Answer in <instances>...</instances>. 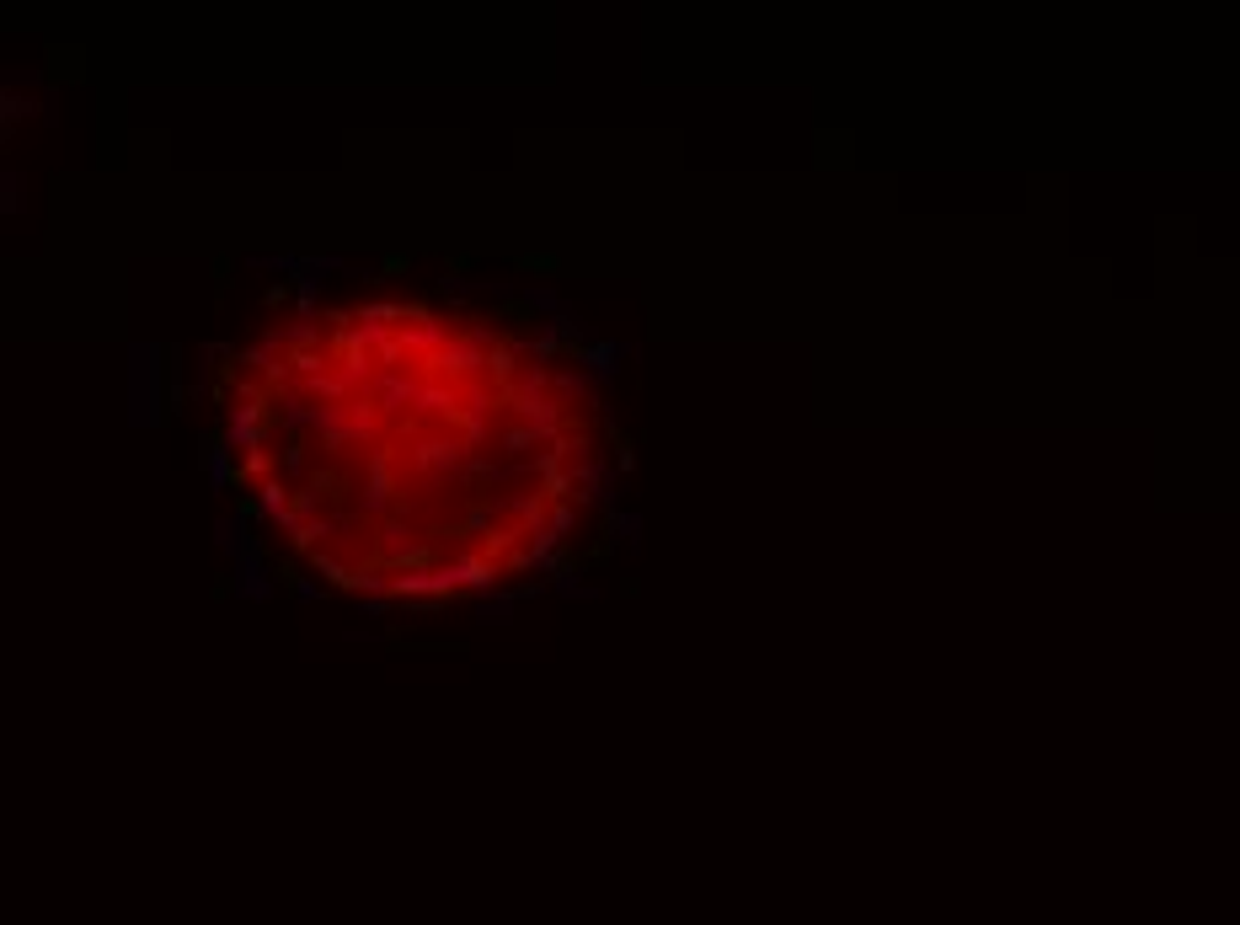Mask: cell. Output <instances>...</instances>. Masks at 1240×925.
Here are the masks:
<instances>
[{"label":"cell","mask_w":1240,"mask_h":925,"mask_svg":"<svg viewBox=\"0 0 1240 925\" xmlns=\"http://www.w3.org/2000/svg\"><path fill=\"white\" fill-rule=\"evenodd\" d=\"M230 380L241 487L348 589H487L562 541L594 476V402L482 316L337 311Z\"/></svg>","instance_id":"cell-1"}]
</instances>
